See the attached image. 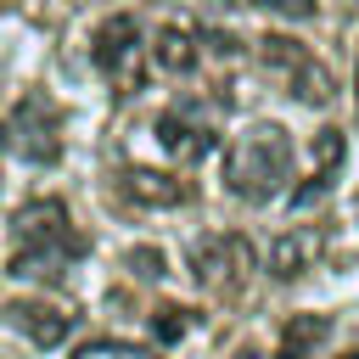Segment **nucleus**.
Masks as SVG:
<instances>
[{
  "label": "nucleus",
  "mask_w": 359,
  "mask_h": 359,
  "mask_svg": "<svg viewBox=\"0 0 359 359\" xmlns=\"http://www.w3.org/2000/svg\"><path fill=\"white\" fill-rule=\"evenodd\" d=\"M151 331H157V342H180V337L191 331V309H180V303L151 309Z\"/></svg>",
  "instance_id": "15"
},
{
  "label": "nucleus",
  "mask_w": 359,
  "mask_h": 359,
  "mask_svg": "<svg viewBox=\"0 0 359 359\" xmlns=\"http://www.w3.org/2000/svg\"><path fill=\"white\" fill-rule=\"evenodd\" d=\"M286 180H292V135L280 123H252L224 151V185L241 202H269L286 191Z\"/></svg>",
  "instance_id": "1"
},
{
  "label": "nucleus",
  "mask_w": 359,
  "mask_h": 359,
  "mask_svg": "<svg viewBox=\"0 0 359 359\" xmlns=\"http://www.w3.org/2000/svg\"><path fill=\"white\" fill-rule=\"evenodd\" d=\"M157 140H163V151H174L180 163H196V157L213 151V129H202V123H191V118H180V112H163V118H157Z\"/></svg>",
  "instance_id": "11"
},
{
  "label": "nucleus",
  "mask_w": 359,
  "mask_h": 359,
  "mask_svg": "<svg viewBox=\"0 0 359 359\" xmlns=\"http://www.w3.org/2000/svg\"><path fill=\"white\" fill-rule=\"evenodd\" d=\"M241 6H269L280 17H314V0H241Z\"/></svg>",
  "instance_id": "17"
},
{
  "label": "nucleus",
  "mask_w": 359,
  "mask_h": 359,
  "mask_svg": "<svg viewBox=\"0 0 359 359\" xmlns=\"http://www.w3.org/2000/svg\"><path fill=\"white\" fill-rule=\"evenodd\" d=\"M252 247H247V236H202L196 247H191V275L208 286V292H219V297H236L241 286H247V275H252Z\"/></svg>",
  "instance_id": "4"
},
{
  "label": "nucleus",
  "mask_w": 359,
  "mask_h": 359,
  "mask_svg": "<svg viewBox=\"0 0 359 359\" xmlns=\"http://www.w3.org/2000/svg\"><path fill=\"white\" fill-rule=\"evenodd\" d=\"M6 146L28 163H56L62 157V118L45 95H22L6 118Z\"/></svg>",
  "instance_id": "6"
},
{
  "label": "nucleus",
  "mask_w": 359,
  "mask_h": 359,
  "mask_svg": "<svg viewBox=\"0 0 359 359\" xmlns=\"http://www.w3.org/2000/svg\"><path fill=\"white\" fill-rule=\"evenodd\" d=\"M342 157H348V135H342V129H320V135H314V168H309V185L292 191V208H309L314 196H325L331 180H337V168H342Z\"/></svg>",
  "instance_id": "8"
},
{
  "label": "nucleus",
  "mask_w": 359,
  "mask_h": 359,
  "mask_svg": "<svg viewBox=\"0 0 359 359\" xmlns=\"http://www.w3.org/2000/svg\"><path fill=\"white\" fill-rule=\"evenodd\" d=\"M11 236H17L22 252H45L50 264H67V258L84 252V241L73 236L67 208H62L56 196H34V202H22V208L11 213Z\"/></svg>",
  "instance_id": "3"
},
{
  "label": "nucleus",
  "mask_w": 359,
  "mask_h": 359,
  "mask_svg": "<svg viewBox=\"0 0 359 359\" xmlns=\"http://www.w3.org/2000/svg\"><path fill=\"white\" fill-rule=\"evenodd\" d=\"M196 45H202V39H196L185 22H163V28L151 34V45H146V50H151V62H157L163 73H191V67H196V56H202Z\"/></svg>",
  "instance_id": "10"
},
{
  "label": "nucleus",
  "mask_w": 359,
  "mask_h": 359,
  "mask_svg": "<svg viewBox=\"0 0 359 359\" xmlns=\"http://www.w3.org/2000/svg\"><path fill=\"white\" fill-rule=\"evenodd\" d=\"M353 90H359V79H353Z\"/></svg>",
  "instance_id": "19"
},
{
  "label": "nucleus",
  "mask_w": 359,
  "mask_h": 359,
  "mask_svg": "<svg viewBox=\"0 0 359 359\" xmlns=\"http://www.w3.org/2000/svg\"><path fill=\"white\" fill-rule=\"evenodd\" d=\"M258 62L286 84V95H297L303 107H325L331 101V73L309 56V45L303 39H292V34H264L258 39Z\"/></svg>",
  "instance_id": "2"
},
{
  "label": "nucleus",
  "mask_w": 359,
  "mask_h": 359,
  "mask_svg": "<svg viewBox=\"0 0 359 359\" xmlns=\"http://www.w3.org/2000/svg\"><path fill=\"white\" fill-rule=\"evenodd\" d=\"M118 180H123V196L140 202V208H180L191 196V185L174 180V174H163V168H123Z\"/></svg>",
  "instance_id": "9"
},
{
  "label": "nucleus",
  "mask_w": 359,
  "mask_h": 359,
  "mask_svg": "<svg viewBox=\"0 0 359 359\" xmlns=\"http://www.w3.org/2000/svg\"><path fill=\"white\" fill-rule=\"evenodd\" d=\"M314 252H320V236L314 230H286L269 247V275L275 280H297L303 269H314Z\"/></svg>",
  "instance_id": "12"
},
{
  "label": "nucleus",
  "mask_w": 359,
  "mask_h": 359,
  "mask_svg": "<svg viewBox=\"0 0 359 359\" xmlns=\"http://www.w3.org/2000/svg\"><path fill=\"white\" fill-rule=\"evenodd\" d=\"M6 325L22 331L34 348H56V342H67L73 314H67L62 303H50V297H11V303H6Z\"/></svg>",
  "instance_id": "7"
},
{
  "label": "nucleus",
  "mask_w": 359,
  "mask_h": 359,
  "mask_svg": "<svg viewBox=\"0 0 359 359\" xmlns=\"http://www.w3.org/2000/svg\"><path fill=\"white\" fill-rule=\"evenodd\" d=\"M123 264H129V275H140V280H157V275H163V252H157V247H129Z\"/></svg>",
  "instance_id": "16"
},
{
  "label": "nucleus",
  "mask_w": 359,
  "mask_h": 359,
  "mask_svg": "<svg viewBox=\"0 0 359 359\" xmlns=\"http://www.w3.org/2000/svg\"><path fill=\"white\" fill-rule=\"evenodd\" d=\"M73 359H157V348H140V342H118V337H95V342H79Z\"/></svg>",
  "instance_id": "14"
},
{
  "label": "nucleus",
  "mask_w": 359,
  "mask_h": 359,
  "mask_svg": "<svg viewBox=\"0 0 359 359\" xmlns=\"http://www.w3.org/2000/svg\"><path fill=\"white\" fill-rule=\"evenodd\" d=\"M140 50H146V39H140L135 11H112L90 34V62L118 84H140Z\"/></svg>",
  "instance_id": "5"
},
{
  "label": "nucleus",
  "mask_w": 359,
  "mask_h": 359,
  "mask_svg": "<svg viewBox=\"0 0 359 359\" xmlns=\"http://www.w3.org/2000/svg\"><path fill=\"white\" fill-rule=\"evenodd\" d=\"M325 331H331L325 314H292L286 320V337H280V359H309L314 342H325Z\"/></svg>",
  "instance_id": "13"
},
{
  "label": "nucleus",
  "mask_w": 359,
  "mask_h": 359,
  "mask_svg": "<svg viewBox=\"0 0 359 359\" xmlns=\"http://www.w3.org/2000/svg\"><path fill=\"white\" fill-rule=\"evenodd\" d=\"M236 359H258V353H252V348H241V353H236Z\"/></svg>",
  "instance_id": "18"
}]
</instances>
